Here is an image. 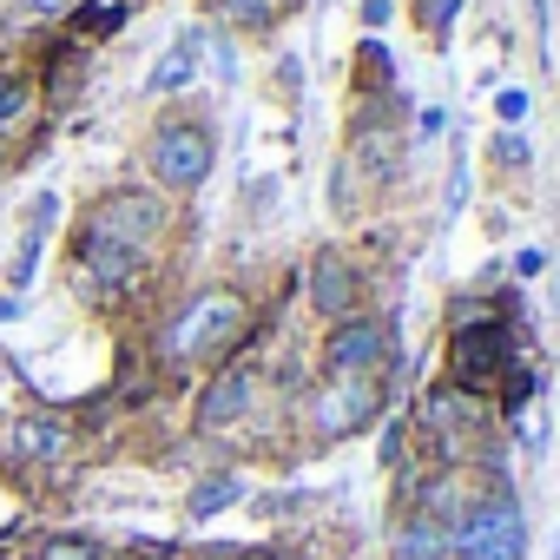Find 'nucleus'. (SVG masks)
I'll return each mask as SVG.
<instances>
[{
  "instance_id": "obj_1",
  "label": "nucleus",
  "mask_w": 560,
  "mask_h": 560,
  "mask_svg": "<svg viewBox=\"0 0 560 560\" xmlns=\"http://www.w3.org/2000/svg\"><path fill=\"white\" fill-rule=\"evenodd\" d=\"M244 330V298L237 291H198L178 304V317L165 324V363H205L211 350H224Z\"/></svg>"
},
{
  "instance_id": "obj_2",
  "label": "nucleus",
  "mask_w": 560,
  "mask_h": 560,
  "mask_svg": "<svg viewBox=\"0 0 560 560\" xmlns=\"http://www.w3.org/2000/svg\"><path fill=\"white\" fill-rule=\"evenodd\" d=\"M211 159H218V139H211V126H198V119H165V126L145 139V165H152V178H159L165 191H198V185L211 178Z\"/></svg>"
},
{
  "instance_id": "obj_3",
  "label": "nucleus",
  "mask_w": 560,
  "mask_h": 560,
  "mask_svg": "<svg viewBox=\"0 0 560 560\" xmlns=\"http://www.w3.org/2000/svg\"><path fill=\"white\" fill-rule=\"evenodd\" d=\"M455 553L462 560H521L527 553V521L508 494H494L488 508H475L462 527H455Z\"/></svg>"
},
{
  "instance_id": "obj_4",
  "label": "nucleus",
  "mask_w": 560,
  "mask_h": 560,
  "mask_svg": "<svg viewBox=\"0 0 560 560\" xmlns=\"http://www.w3.org/2000/svg\"><path fill=\"white\" fill-rule=\"evenodd\" d=\"M86 231H100V237H113V244H126V250H145V244L165 231V205L145 198V191H113V198L86 218Z\"/></svg>"
},
{
  "instance_id": "obj_5",
  "label": "nucleus",
  "mask_w": 560,
  "mask_h": 560,
  "mask_svg": "<svg viewBox=\"0 0 560 560\" xmlns=\"http://www.w3.org/2000/svg\"><path fill=\"white\" fill-rule=\"evenodd\" d=\"M73 264H80V277H86L93 291H126L132 277H139V264H145V250H126V244H113L100 231H80Z\"/></svg>"
},
{
  "instance_id": "obj_6",
  "label": "nucleus",
  "mask_w": 560,
  "mask_h": 560,
  "mask_svg": "<svg viewBox=\"0 0 560 560\" xmlns=\"http://www.w3.org/2000/svg\"><path fill=\"white\" fill-rule=\"evenodd\" d=\"M376 416V383L370 376H330V389L317 396V429L324 435H350Z\"/></svg>"
},
{
  "instance_id": "obj_7",
  "label": "nucleus",
  "mask_w": 560,
  "mask_h": 560,
  "mask_svg": "<svg viewBox=\"0 0 560 560\" xmlns=\"http://www.w3.org/2000/svg\"><path fill=\"white\" fill-rule=\"evenodd\" d=\"M455 376L462 383H488L494 370H508V330L494 324V317H481L475 330H455Z\"/></svg>"
},
{
  "instance_id": "obj_8",
  "label": "nucleus",
  "mask_w": 560,
  "mask_h": 560,
  "mask_svg": "<svg viewBox=\"0 0 560 560\" xmlns=\"http://www.w3.org/2000/svg\"><path fill=\"white\" fill-rule=\"evenodd\" d=\"M383 350H389V330L383 324H343L330 337L324 363H330V376H363L370 363H383Z\"/></svg>"
},
{
  "instance_id": "obj_9",
  "label": "nucleus",
  "mask_w": 560,
  "mask_h": 560,
  "mask_svg": "<svg viewBox=\"0 0 560 560\" xmlns=\"http://www.w3.org/2000/svg\"><path fill=\"white\" fill-rule=\"evenodd\" d=\"M311 304H317V317H350L357 311V270L337 250H324L311 264Z\"/></svg>"
},
{
  "instance_id": "obj_10",
  "label": "nucleus",
  "mask_w": 560,
  "mask_h": 560,
  "mask_svg": "<svg viewBox=\"0 0 560 560\" xmlns=\"http://www.w3.org/2000/svg\"><path fill=\"white\" fill-rule=\"evenodd\" d=\"M244 402H250V370H244V363L218 370V383L198 396V429H231V422L244 416Z\"/></svg>"
},
{
  "instance_id": "obj_11",
  "label": "nucleus",
  "mask_w": 560,
  "mask_h": 560,
  "mask_svg": "<svg viewBox=\"0 0 560 560\" xmlns=\"http://www.w3.org/2000/svg\"><path fill=\"white\" fill-rule=\"evenodd\" d=\"M198 67H205V27H185V34L165 47V60L152 67V93H185V86L198 80Z\"/></svg>"
},
{
  "instance_id": "obj_12",
  "label": "nucleus",
  "mask_w": 560,
  "mask_h": 560,
  "mask_svg": "<svg viewBox=\"0 0 560 560\" xmlns=\"http://www.w3.org/2000/svg\"><path fill=\"white\" fill-rule=\"evenodd\" d=\"M8 448H14L21 462H54V455H67V429H60L54 416H21V422L8 429Z\"/></svg>"
},
{
  "instance_id": "obj_13",
  "label": "nucleus",
  "mask_w": 560,
  "mask_h": 560,
  "mask_svg": "<svg viewBox=\"0 0 560 560\" xmlns=\"http://www.w3.org/2000/svg\"><path fill=\"white\" fill-rule=\"evenodd\" d=\"M231 501H244V481H237V475H211V481H198V488L185 494V514H191V521H211V514H224Z\"/></svg>"
},
{
  "instance_id": "obj_14",
  "label": "nucleus",
  "mask_w": 560,
  "mask_h": 560,
  "mask_svg": "<svg viewBox=\"0 0 560 560\" xmlns=\"http://www.w3.org/2000/svg\"><path fill=\"white\" fill-rule=\"evenodd\" d=\"M40 560H106V547L93 534H54L40 540Z\"/></svg>"
},
{
  "instance_id": "obj_15",
  "label": "nucleus",
  "mask_w": 560,
  "mask_h": 560,
  "mask_svg": "<svg viewBox=\"0 0 560 560\" xmlns=\"http://www.w3.org/2000/svg\"><path fill=\"white\" fill-rule=\"evenodd\" d=\"M27 100H34V86H27L21 73H0V126L21 119V113H27Z\"/></svg>"
},
{
  "instance_id": "obj_16",
  "label": "nucleus",
  "mask_w": 560,
  "mask_h": 560,
  "mask_svg": "<svg viewBox=\"0 0 560 560\" xmlns=\"http://www.w3.org/2000/svg\"><path fill=\"white\" fill-rule=\"evenodd\" d=\"M455 14H462V0H416V21H422L429 34H448Z\"/></svg>"
},
{
  "instance_id": "obj_17",
  "label": "nucleus",
  "mask_w": 560,
  "mask_h": 560,
  "mask_svg": "<svg viewBox=\"0 0 560 560\" xmlns=\"http://www.w3.org/2000/svg\"><path fill=\"white\" fill-rule=\"evenodd\" d=\"M442 553V534L429 527V521H416L409 534H402V560H435Z\"/></svg>"
},
{
  "instance_id": "obj_18",
  "label": "nucleus",
  "mask_w": 560,
  "mask_h": 560,
  "mask_svg": "<svg viewBox=\"0 0 560 560\" xmlns=\"http://www.w3.org/2000/svg\"><path fill=\"white\" fill-rule=\"evenodd\" d=\"M218 14L237 21V27H264L270 21V0H218Z\"/></svg>"
},
{
  "instance_id": "obj_19",
  "label": "nucleus",
  "mask_w": 560,
  "mask_h": 560,
  "mask_svg": "<svg viewBox=\"0 0 560 560\" xmlns=\"http://www.w3.org/2000/svg\"><path fill=\"white\" fill-rule=\"evenodd\" d=\"M80 21H86V27H93V34H113V27H119V21H126V8H119V0H113V8H86V14H80Z\"/></svg>"
},
{
  "instance_id": "obj_20",
  "label": "nucleus",
  "mask_w": 560,
  "mask_h": 560,
  "mask_svg": "<svg viewBox=\"0 0 560 560\" xmlns=\"http://www.w3.org/2000/svg\"><path fill=\"white\" fill-rule=\"evenodd\" d=\"M21 8L34 14V21H60V14H73L80 0H21Z\"/></svg>"
},
{
  "instance_id": "obj_21",
  "label": "nucleus",
  "mask_w": 560,
  "mask_h": 560,
  "mask_svg": "<svg viewBox=\"0 0 560 560\" xmlns=\"http://www.w3.org/2000/svg\"><path fill=\"white\" fill-rule=\"evenodd\" d=\"M494 113H501L508 126H521V119H527V93H501V100H494Z\"/></svg>"
},
{
  "instance_id": "obj_22",
  "label": "nucleus",
  "mask_w": 560,
  "mask_h": 560,
  "mask_svg": "<svg viewBox=\"0 0 560 560\" xmlns=\"http://www.w3.org/2000/svg\"><path fill=\"white\" fill-rule=\"evenodd\" d=\"M494 152H501V165H521V159H527V145H521V132H501V139H494Z\"/></svg>"
},
{
  "instance_id": "obj_23",
  "label": "nucleus",
  "mask_w": 560,
  "mask_h": 560,
  "mask_svg": "<svg viewBox=\"0 0 560 560\" xmlns=\"http://www.w3.org/2000/svg\"><path fill=\"white\" fill-rule=\"evenodd\" d=\"M508 264H514V270H521V277H534V270H540V264H547V257H540V250H534V244H527V250H514V257H508Z\"/></svg>"
},
{
  "instance_id": "obj_24",
  "label": "nucleus",
  "mask_w": 560,
  "mask_h": 560,
  "mask_svg": "<svg viewBox=\"0 0 560 560\" xmlns=\"http://www.w3.org/2000/svg\"><path fill=\"white\" fill-rule=\"evenodd\" d=\"M363 21H370V27H383V21H389V0H363Z\"/></svg>"
},
{
  "instance_id": "obj_25",
  "label": "nucleus",
  "mask_w": 560,
  "mask_h": 560,
  "mask_svg": "<svg viewBox=\"0 0 560 560\" xmlns=\"http://www.w3.org/2000/svg\"><path fill=\"white\" fill-rule=\"evenodd\" d=\"M0 159H8V152H0Z\"/></svg>"
}]
</instances>
